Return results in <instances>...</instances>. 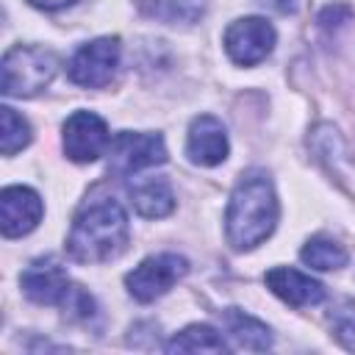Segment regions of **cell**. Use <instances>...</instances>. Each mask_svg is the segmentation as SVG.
<instances>
[{
	"label": "cell",
	"instance_id": "9",
	"mask_svg": "<svg viewBox=\"0 0 355 355\" xmlns=\"http://www.w3.org/2000/svg\"><path fill=\"white\" fill-rule=\"evenodd\" d=\"M19 288L36 305H64L72 291V283L58 261L39 258V261H31L19 275Z\"/></svg>",
	"mask_w": 355,
	"mask_h": 355
},
{
	"label": "cell",
	"instance_id": "8",
	"mask_svg": "<svg viewBox=\"0 0 355 355\" xmlns=\"http://www.w3.org/2000/svg\"><path fill=\"white\" fill-rule=\"evenodd\" d=\"M61 130H64V153L75 164L97 161L111 144L108 125L94 111H72Z\"/></svg>",
	"mask_w": 355,
	"mask_h": 355
},
{
	"label": "cell",
	"instance_id": "3",
	"mask_svg": "<svg viewBox=\"0 0 355 355\" xmlns=\"http://www.w3.org/2000/svg\"><path fill=\"white\" fill-rule=\"evenodd\" d=\"M55 69H58V61L50 50L17 44L3 55V64H0L3 94L6 97H33L53 83Z\"/></svg>",
	"mask_w": 355,
	"mask_h": 355
},
{
	"label": "cell",
	"instance_id": "16",
	"mask_svg": "<svg viewBox=\"0 0 355 355\" xmlns=\"http://www.w3.org/2000/svg\"><path fill=\"white\" fill-rule=\"evenodd\" d=\"M225 338L211 324H189L166 341V352H225Z\"/></svg>",
	"mask_w": 355,
	"mask_h": 355
},
{
	"label": "cell",
	"instance_id": "18",
	"mask_svg": "<svg viewBox=\"0 0 355 355\" xmlns=\"http://www.w3.org/2000/svg\"><path fill=\"white\" fill-rule=\"evenodd\" d=\"M31 144V125L25 116H19L11 105L0 108V153L14 155L22 147Z\"/></svg>",
	"mask_w": 355,
	"mask_h": 355
},
{
	"label": "cell",
	"instance_id": "20",
	"mask_svg": "<svg viewBox=\"0 0 355 355\" xmlns=\"http://www.w3.org/2000/svg\"><path fill=\"white\" fill-rule=\"evenodd\" d=\"M349 17H352V8L349 6H344V3H333V6H327V8H322V14H319V25L322 28H341L344 22H349Z\"/></svg>",
	"mask_w": 355,
	"mask_h": 355
},
{
	"label": "cell",
	"instance_id": "21",
	"mask_svg": "<svg viewBox=\"0 0 355 355\" xmlns=\"http://www.w3.org/2000/svg\"><path fill=\"white\" fill-rule=\"evenodd\" d=\"M31 6H36V8H42V11H58V8H67V6H72L75 0H28Z\"/></svg>",
	"mask_w": 355,
	"mask_h": 355
},
{
	"label": "cell",
	"instance_id": "14",
	"mask_svg": "<svg viewBox=\"0 0 355 355\" xmlns=\"http://www.w3.org/2000/svg\"><path fill=\"white\" fill-rule=\"evenodd\" d=\"M130 202L144 219H161L175 211V194L164 178L141 180L130 189Z\"/></svg>",
	"mask_w": 355,
	"mask_h": 355
},
{
	"label": "cell",
	"instance_id": "1",
	"mask_svg": "<svg viewBox=\"0 0 355 355\" xmlns=\"http://www.w3.org/2000/svg\"><path fill=\"white\" fill-rule=\"evenodd\" d=\"M280 205L266 172L250 169L230 191L225 211V233L233 250H255L277 227Z\"/></svg>",
	"mask_w": 355,
	"mask_h": 355
},
{
	"label": "cell",
	"instance_id": "10",
	"mask_svg": "<svg viewBox=\"0 0 355 355\" xmlns=\"http://www.w3.org/2000/svg\"><path fill=\"white\" fill-rule=\"evenodd\" d=\"M44 214L42 197L28 186H8L0 194V227L6 239L31 233Z\"/></svg>",
	"mask_w": 355,
	"mask_h": 355
},
{
	"label": "cell",
	"instance_id": "7",
	"mask_svg": "<svg viewBox=\"0 0 355 355\" xmlns=\"http://www.w3.org/2000/svg\"><path fill=\"white\" fill-rule=\"evenodd\" d=\"M275 39H277V33H275L272 22H266L263 17H241L227 25L222 44L233 64L255 67L272 53Z\"/></svg>",
	"mask_w": 355,
	"mask_h": 355
},
{
	"label": "cell",
	"instance_id": "11",
	"mask_svg": "<svg viewBox=\"0 0 355 355\" xmlns=\"http://www.w3.org/2000/svg\"><path fill=\"white\" fill-rule=\"evenodd\" d=\"M227 133L225 125L211 116V114H200L191 119L189 133H186V155L191 164L197 166H216L227 158Z\"/></svg>",
	"mask_w": 355,
	"mask_h": 355
},
{
	"label": "cell",
	"instance_id": "6",
	"mask_svg": "<svg viewBox=\"0 0 355 355\" xmlns=\"http://www.w3.org/2000/svg\"><path fill=\"white\" fill-rule=\"evenodd\" d=\"M119 64V39L116 36H100L75 50L69 58V80L86 89H103L111 83L114 72Z\"/></svg>",
	"mask_w": 355,
	"mask_h": 355
},
{
	"label": "cell",
	"instance_id": "12",
	"mask_svg": "<svg viewBox=\"0 0 355 355\" xmlns=\"http://www.w3.org/2000/svg\"><path fill=\"white\" fill-rule=\"evenodd\" d=\"M266 288L280 297L283 302L294 305V308H308V305H319L324 300V286L291 266H272L263 275Z\"/></svg>",
	"mask_w": 355,
	"mask_h": 355
},
{
	"label": "cell",
	"instance_id": "17",
	"mask_svg": "<svg viewBox=\"0 0 355 355\" xmlns=\"http://www.w3.org/2000/svg\"><path fill=\"white\" fill-rule=\"evenodd\" d=\"M302 263H308L311 269L319 272H330V269H341L347 263V250L330 239V236H313L305 241V247L300 250Z\"/></svg>",
	"mask_w": 355,
	"mask_h": 355
},
{
	"label": "cell",
	"instance_id": "13",
	"mask_svg": "<svg viewBox=\"0 0 355 355\" xmlns=\"http://www.w3.org/2000/svg\"><path fill=\"white\" fill-rule=\"evenodd\" d=\"M222 322H225V330H227V336L233 338V344L239 349L263 352V349L272 347V330L261 319H255V316H250L239 308H227L222 313Z\"/></svg>",
	"mask_w": 355,
	"mask_h": 355
},
{
	"label": "cell",
	"instance_id": "5",
	"mask_svg": "<svg viewBox=\"0 0 355 355\" xmlns=\"http://www.w3.org/2000/svg\"><path fill=\"white\" fill-rule=\"evenodd\" d=\"M186 272H189V261L183 255L158 252V255L144 258L139 266H133V272L125 275V286L133 300L153 302V300L164 297Z\"/></svg>",
	"mask_w": 355,
	"mask_h": 355
},
{
	"label": "cell",
	"instance_id": "19",
	"mask_svg": "<svg viewBox=\"0 0 355 355\" xmlns=\"http://www.w3.org/2000/svg\"><path fill=\"white\" fill-rule=\"evenodd\" d=\"M330 324L344 349L355 352V300H344L330 311Z\"/></svg>",
	"mask_w": 355,
	"mask_h": 355
},
{
	"label": "cell",
	"instance_id": "4",
	"mask_svg": "<svg viewBox=\"0 0 355 355\" xmlns=\"http://www.w3.org/2000/svg\"><path fill=\"white\" fill-rule=\"evenodd\" d=\"M164 161H166V144L161 133L122 130L108 144V172L116 178H130Z\"/></svg>",
	"mask_w": 355,
	"mask_h": 355
},
{
	"label": "cell",
	"instance_id": "15",
	"mask_svg": "<svg viewBox=\"0 0 355 355\" xmlns=\"http://www.w3.org/2000/svg\"><path fill=\"white\" fill-rule=\"evenodd\" d=\"M139 11L166 25H191L205 14L208 0H136Z\"/></svg>",
	"mask_w": 355,
	"mask_h": 355
},
{
	"label": "cell",
	"instance_id": "2",
	"mask_svg": "<svg viewBox=\"0 0 355 355\" xmlns=\"http://www.w3.org/2000/svg\"><path fill=\"white\" fill-rule=\"evenodd\" d=\"M130 236L125 208L111 200H94L83 205L69 227L67 252L78 263H105L125 252Z\"/></svg>",
	"mask_w": 355,
	"mask_h": 355
}]
</instances>
